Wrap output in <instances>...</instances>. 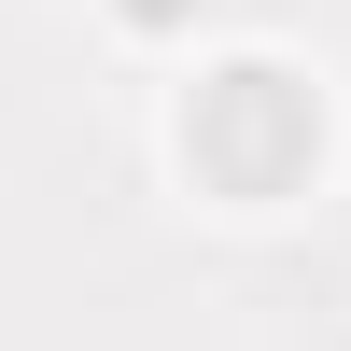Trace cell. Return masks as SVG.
I'll list each match as a JSON object with an SVG mask.
<instances>
[{
	"mask_svg": "<svg viewBox=\"0 0 351 351\" xmlns=\"http://www.w3.org/2000/svg\"><path fill=\"white\" fill-rule=\"evenodd\" d=\"M183 155L211 169L225 197H281L309 155H324V99H309L281 56H239V71H211L183 99Z\"/></svg>",
	"mask_w": 351,
	"mask_h": 351,
	"instance_id": "6da1fadb",
	"label": "cell"
},
{
	"mask_svg": "<svg viewBox=\"0 0 351 351\" xmlns=\"http://www.w3.org/2000/svg\"><path fill=\"white\" fill-rule=\"evenodd\" d=\"M112 14H127V28H183L197 0H112Z\"/></svg>",
	"mask_w": 351,
	"mask_h": 351,
	"instance_id": "7a4b0ae2",
	"label": "cell"
}]
</instances>
